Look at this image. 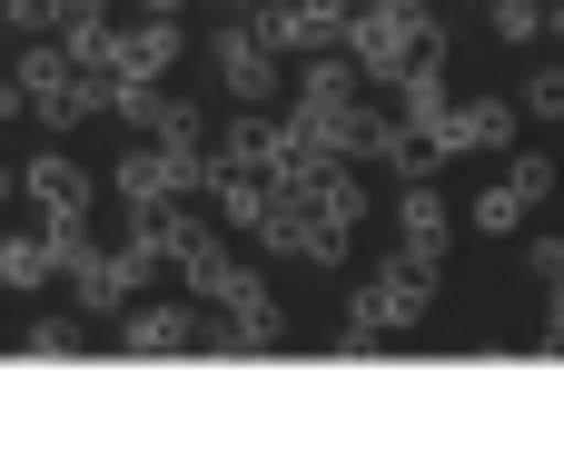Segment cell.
I'll use <instances>...</instances> for the list:
<instances>
[{
	"instance_id": "obj_1",
	"label": "cell",
	"mask_w": 564,
	"mask_h": 455,
	"mask_svg": "<svg viewBox=\"0 0 564 455\" xmlns=\"http://www.w3.org/2000/svg\"><path fill=\"white\" fill-rule=\"evenodd\" d=\"M347 50H357V69H367L377 89H397L426 50H446V30L426 20V0H367V10L347 20Z\"/></svg>"
},
{
	"instance_id": "obj_2",
	"label": "cell",
	"mask_w": 564,
	"mask_h": 455,
	"mask_svg": "<svg viewBox=\"0 0 564 455\" xmlns=\"http://www.w3.org/2000/svg\"><path fill=\"white\" fill-rule=\"evenodd\" d=\"M426 297H436V258H426V248H406L387 278H367V288L347 297V347H377V337L416 327V317H426Z\"/></svg>"
},
{
	"instance_id": "obj_3",
	"label": "cell",
	"mask_w": 564,
	"mask_h": 455,
	"mask_svg": "<svg viewBox=\"0 0 564 455\" xmlns=\"http://www.w3.org/2000/svg\"><path fill=\"white\" fill-rule=\"evenodd\" d=\"M129 258H139V278H159V268H188L198 248H208V228L169 198V208H129V238H119Z\"/></svg>"
},
{
	"instance_id": "obj_4",
	"label": "cell",
	"mask_w": 564,
	"mask_h": 455,
	"mask_svg": "<svg viewBox=\"0 0 564 455\" xmlns=\"http://www.w3.org/2000/svg\"><path fill=\"white\" fill-rule=\"evenodd\" d=\"M139 288H149V278H139L129 248H79V258H69V297H79L89 317H129Z\"/></svg>"
},
{
	"instance_id": "obj_5",
	"label": "cell",
	"mask_w": 564,
	"mask_h": 455,
	"mask_svg": "<svg viewBox=\"0 0 564 455\" xmlns=\"http://www.w3.org/2000/svg\"><path fill=\"white\" fill-rule=\"evenodd\" d=\"M516 119H525V99H466V109H446L426 139H436L446 159H466V149H516Z\"/></svg>"
},
{
	"instance_id": "obj_6",
	"label": "cell",
	"mask_w": 564,
	"mask_h": 455,
	"mask_svg": "<svg viewBox=\"0 0 564 455\" xmlns=\"http://www.w3.org/2000/svg\"><path fill=\"white\" fill-rule=\"evenodd\" d=\"M218 79H228V99H248V109H268L288 79H278V50L258 40V30H218Z\"/></svg>"
},
{
	"instance_id": "obj_7",
	"label": "cell",
	"mask_w": 564,
	"mask_h": 455,
	"mask_svg": "<svg viewBox=\"0 0 564 455\" xmlns=\"http://www.w3.org/2000/svg\"><path fill=\"white\" fill-rule=\"evenodd\" d=\"M109 188H119L129 208H169V198H188V178H178V149H159V139H139V149L109 169Z\"/></svg>"
},
{
	"instance_id": "obj_8",
	"label": "cell",
	"mask_w": 564,
	"mask_h": 455,
	"mask_svg": "<svg viewBox=\"0 0 564 455\" xmlns=\"http://www.w3.org/2000/svg\"><path fill=\"white\" fill-rule=\"evenodd\" d=\"M169 59H178V20L169 10H139V30L109 40V79H159Z\"/></svg>"
},
{
	"instance_id": "obj_9",
	"label": "cell",
	"mask_w": 564,
	"mask_h": 455,
	"mask_svg": "<svg viewBox=\"0 0 564 455\" xmlns=\"http://www.w3.org/2000/svg\"><path fill=\"white\" fill-rule=\"evenodd\" d=\"M119 347L129 357H188V347H208V327L188 307H129L119 317Z\"/></svg>"
},
{
	"instance_id": "obj_10",
	"label": "cell",
	"mask_w": 564,
	"mask_h": 455,
	"mask_svg": "<svg viewBox=\"0 0 564 455\" xmlns=\"http://www.w3.org/2000/svg\"><path fill=\"white\" fill-rule=\"evenodd\" d=\"M178 278H188V297H208V307H248V297H268V288H258V268H238L218 238H208V248H198Z\"/></svg>"
},
{
	"instance_id": "obj_11",
	"label": "cell",
	"mask_w": 564,
	"mask_h": 455,
	"mask_svg": "<svg viewBox=\"0 0 564 455\" xmlns=\"http://www.w3.org/2000/svg\"><path fill=\"white\" fill-rule=\"evenodd\" d=\"M387 99H397V119H406V129H436V119L456 109V99H446V50H426V59H416Z\"/></svg>"
},
{
	"instance_id": "obj_12",
	"label": "cell",
	"mask_w": 564,
	"mask_h": 455,
	"mask_svg": "<svg viewBox=\"0 0 564 455\" xmlns=\"http://www.w3.org/2000/svg\"><path fill=\"white\" fill-rule=\"evenodd\" d=\"M397 228H406V248H426V258H446V238H456V208L426 188V178H406L397 188Z\"/></svg>"
},
{
	"instance_id": "obj_13",
	"label": "cell",
	"mask_w": 564,
	"mask_h": 455,
	"mask_svg": "<svg viewBox=\"0 0 564 455\" xmlns=\"http://www.w3.org/2000/svg\"><path fill=\"white\" fill-rule=\"evenodd\" d=\"M218 347H238V357H268V347H288V317H278V297H248V307H228Z\"/></svg>"
},
{
	"instance_id": "obj_14",
	"label": "cell",
	"mask_w": 564,
	"mask_h": 455,
	"mask_svg": "<svg viewBox=\"0 0 564 455\" xmlns=\"http://www.w3.org/2000/svg\"><path fill=\"white\" fill-rule=\"evenodd\" d=\"M59 30H69V50H79L89 69H109V40H119V30H109V0H59Z\"/></svg>"
},
{
	"instance_id": "obj_15",
	"label": "cell",
	"mask_w": 564,
	"mask_h": 455,
	"mask_svg": "<svg viewBox=\"0 0 564 455\" xmlns=\"http://www.w3.org/2000/svg\"><path fill=\"white\" fill-rule=\"evenodd\" d=\"M40 278H59L50 228H40V238H0V288H40Z\"/></svg>"
},
{
	"instance_id": "obj_16",
	"label": "cell",
	"mask_w": 564,
	"mask_h": 455,
	"mask_svg": "<svg viewBox=\"0 0 564 455\" xmlns=\"http://www.w3.org/2000/svg\"><path fill=\"white\" fill-rule=\"evenodd\" d=\"M525 208H535V198L506 178V188H486V198H476V228H486V238H516V228H525Z\"/></svg>"
},
{
	"instance_id": "obj_17",
	"label": "cell",
	"mask_w": 564,
	"mask_h": 455,
	"mask_svg": "<svg viewBox=\"0 0 564 455\" xmlns=\"http://www.w3.org/2000/svg\"><path fill=\"white\" fill-rule=\"evenodd\" d=\"M525 109H535V119H564V59H535V79H525Z\"/></svg>"
},
{
	"instance_id": "obj_18",
	"label": "cell",
	"mask_w": 564,
	"mask_h": 455,
	"mask_svg": "<svg viewBox=\"0 0 564 455\" xmlns=\"http://www.w3.org/2000/svg\"><path fill=\"white\" fill-rule=\"evenodd\" d=\"M297 258H307V268H337V258H347V218H327V208H317V228H307V248H297Z\"/></svg>"
},
{
	"instance_id": "obj_19",
	"label": "cell",
	"mask_w": 564,
	"mask_h": 455,
	"mask_svg": "<svg viewBox=\"0 0 564 455\" xmlns=\"http://www.w3.org/2000/svg\"><path fill=\"white\" fill-rule=\"evenodd\" d=\"M20 347H30V357H79V317H40Z\"/></svg>"
},
{
	"instance_id": "obj_20",
	"label": "cell",
	"mask_w": 564,
	"mask_h": 455,
	"mask_svg": "<svg viewBox=\"0 0 564 455\" xmlns=\"http://www.w3.org/2000/svg\"><path fill=\"white\" fill-rule=\"evenodd\" d=\"M506 178H516V188H525L535 208H545V198H555V188H564V178H555V159H545V149H525V159H516Z\"/></svg>"
},
{
	"instance_id": "obj_21",
	"label": "cell",
	"mask_w": 564,
	"mask_h": 455,
	"mask_svg": "<svg viewBox=\"0 0 564 455\" xmlns=\"http://www.w3.org/2000/svg\"><path fill=\"white\" fill-rule=\"evenodd\" d=\"M0 20H10V30H30V40H40V30H59V0H0Z\"/></svg>"
},
{
	"instance_id": "obj_22",
	"label": "cell",
	"mask_w": 564,
	"mask_h": 455,
	"mask_svg": "<svg viewBox=\"0 0 564 455\" xmlns=\"http://www.w3.org/2000/svg\"><path fill=\"white\" fill-rule=\"evenodd\" d=\"M525 268H535L545 288H564V238H535V248H525Z\"/></svg>"
},
{
	"instance_id": "obj_23",
	"label": "cell",
	"mask_w": 564,
	"mask_h": 455,
	"mask_svg": "<svg viewBox=\"0 0 564 455\" xmlns=\"http://www.w3.org/2000/svg\"><path fill=\"white\" fill-rule=\"evenodd\" d=\"M20 99H30V89H20V69H10V79H0V119H20Z\"/></svg>"
},
{
	"instance_id": "obj_24",
	"label": "cell",
	"mask_w": 564,
	"mask_h": 455,
	"mask_svg": "<svg viewBox=\"0 0 564 455\" xmlns=\"http://www.w3.org/2000/svg\"><path fill=\"white\" fill-rule=\"evenodd\" d=\"M317 10H327V20H357V10H367V0H317Z\"/></svg>"
},
{
	"instance_id": "obj_25",
	"label": "cell",
	"mask_w": 564,
	"mask_h": 455,
	"mask_svg": "<svg viewBox=\"0 0 564 455\" xmlns=\"http://www.w3.org/2000/svg\"><path fill=\"white\" fill-rule=\"evenodd\" d=\"M10 198H20V169H0V208H10Z\"/></svg>"
},
{
	"instance_id": "obj_26",
	"label": "cell",
	"mask_w": 564,
	"mask_h": 455,
	"mask_svg": "<svg viewBox=\"0 0 564 455\" xmlns=\"http://www.w3.org/2000/svg\"><path fill=\"white\" fill-rule=\"evenodd\" d=\"M545 40H564V0H555V10H545Z\"/></svg>"
},
{
	"instance_id": "obj_27",
	"label": "cell",
	"mask_w": 564,
	"mask_h": 455,
	"mask_svg": "<svg viewBox=\"0 0 564 455\" xmlns=\"http://www.w3.org/2000/svg\"><path fill=\"white\" fill-rule=\"evenodd\" d=\"M139 10H169V20H178V10H188V0H139Z\"/></svg>"
},
{
	"instance_id": "obj_28",
	"label": "cell",
	"mask_w": 564,
	"mask_h": 455,
	"mask_svg": "<svg viewBox=\"0 0 564 455\" xmlns=\"http://www.w3.org/2000/svg\"><path fill=\"white\" fill-rule=\"evenodd\" d=\"M496 10H545V0H496Z\"/></svg>"
},
{
	"instance_id": "obj_29",
	"label": "cell",
	"mask_w": 564,
	"mask_h": 455,
	"mask_svg": "<svg viewBox=\"0 0 564 455\" xmlns=\"http://www.w3.org/2000/svg\"><path fill=\"white\" fill-rule=\"evenodd\" d=\"M218 10H258V0H218Z\"/></svg>"
}]
</instances>
